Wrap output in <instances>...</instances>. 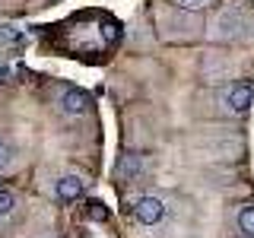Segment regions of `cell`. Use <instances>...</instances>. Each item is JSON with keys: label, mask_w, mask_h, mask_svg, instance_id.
Returning <instances> with one entry per match:
<instances>
[{"label": "cell", "mask_w": 254, "mask_h": 238, "mask_svg": "<svg viewBox=\"0 0 254 238\" xmlns=\"http://www.w3.org/2000/svg\"><path fill=\"white\" fill-rule=\"evenodd\" d=\"M133 216H137V222H143V226H156V222H162V216H165V203L159 200V197H140V200L133 203Z\"/></svg>", "instance_id": "cell-1"}, {"label": "cell", "mask_w": 254, "mask_h": 238, "mask_svg": "<svg viewBox=\"0 0 254 238\" xmlns=\"http://www.w3.org/2000/svg\"><path fill=\"white\" fill-rule=\"evenodd\" d=\"M251 99H254V89H251V83H235L232 89H229V95H226V105H229V111L242 115V111H248Z\"/></svg>", "instance_id": "cell-2"}, {"label": "cell", "mask_w": 254, "mask_h": 238, "mask_svg": "<svg viewBox=\"0 0 254 238\" xmlns=\"http://www.w3.org/2000/svg\"><path fill=\"white\" fill-rule=\"evenodd\" d=\"M213 26H216V35H219V38H235L238 32L245 29V19H242L235 10H222V13L216 16V22H213Z\"/></svg>", "instance_id": "cell-3"}, {"label": "cell", "mask_w": 254, "mask_h": 238, "mask_svg": "<svg viewBox=\"0 0 254 238\" xmlns=\"http://www.w3.org/2000/svg\"><path fill=\"white\" fill-rule=\"evenodd\" d=\"M83 178L79 175H64V178H58V184H54V194H58V200L70 203L76 200V197H83Z\"/></svg>", "instance_id": "cell-4"}, {"label": "cell", "mask_w": 254, "mask_h": 238, "mask_svg": "<svg viewBox=\"0 0 254 238\" xmlns=\"http://www.w3.org/2000/svg\"><path fill=\"white\" fill-rule=\"evenodd\" d=\"M86 108H89V95H86V92L67 89L61 95V111H64V115H86Z\"/></svg>", "instance_id": "cell-5"}, {"label": "cell", "mask_w": 254, "mask_h": 238, "mask_svg": "<svg viewBox=\"0 0 254 238\" xmlns=\"http://www.w3.org/2000/svg\"><path fill=\"white\" fill-rule=\"evenodd\" d=\"M0 45H3V48L22 45V32L16 29V26H6V22H0Z\"/></svg>", "instance_id": "cell-6"}, {"label": "cell", "mask_w": 254, "mask_h": 238, "mask_svg": "<svg viewBox=\"0 0 254 238\" xmlns=\"http://www.w3.org/2000/svg\"><path fill=\"white\" fill-rule=\"evenodd\" d=\"M238 229H242L245 235H254V203H248V206H242L238 210Z\"/></svg>", "instance_id": "cell-7"}, {"label": "cell", "mask_w": 254, "mask_h": 238, "mask_svg": "<svg viewBox=\"0 0 254 238\" xmlns=\"http://www.w3.org/2000/svg\"><path fill=\"white\" fill-rule=\"evenodd\" d=\"M13 210H16V197L10 190H0V216H10Z\"/></svg>", "instance_id": "cell-8"}, {"label": "cell", "mask_w": 254, "mask_h": 238, "mask_svg": "<svg viewBox=\"0 0 254 238\" xmlns=\"http://www.w3.org/2000/svg\"><path fill=\"white\" fill-rule=\"evenodd\" d=\"M10 162H13V149L6 146L3 140H0V172H3V169H6V165H10Z\"/></svg>", "instance_id": "cell-9"}, {"label": "cell", "mask_w": 254, "mask_h": 238, "mask_svg": "<svg viewBox=\"0 0 254 238\" xmlns=\"http://www.w3.org/2000/svg\"><path fill=\"white\" fill-rule=\"evenodd\" d=\"M89 216H95V219H105V210H102V203H89Z\"/></svg>", "instance_id": "cell-10"}, {"label": "cell", "mask_w": 254, "mask_h": 238, "mask_svg": "<svg viewBox=\"0 0 254 238\" xmlns=\"http://www.w3.org/2000/svg\"><path fill=\"white\" fill-rule=\"evenodd\" d=\"M185 3H188V6H203L206 0H185Z\"/></svg>", "instance_id": "cell-11"}]
</instances>
